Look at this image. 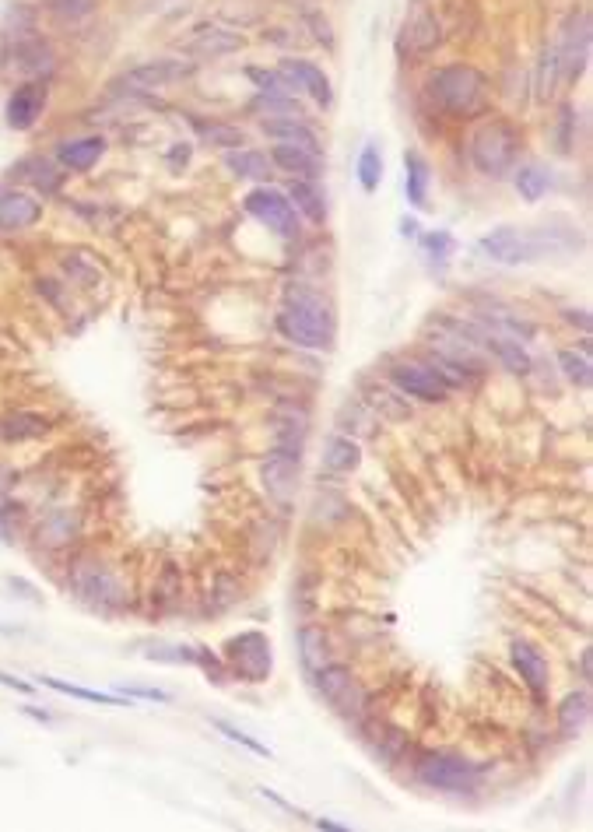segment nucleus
Here are the masks:
<instances>
[{"label":"nucleus","mask_w":593,"mask_h":832,"mask_svg":"<svg viewBox=\"0 0 593 832\" xmlns=\"http://www.w3.org/2000/svg\"><path fill=\"white\" fill-rule=\"evenodd\" d=\"M429 99L450 120H474L492 102V88H488V78L481 71L467 64H450L439 67L429 78Z\"/></svg>","instance_id":"nucleus-1"},{"label":"nucleus","mask_w":593,"mask_h":832,"mask_svg":"<svg viewBox=\"0 0 593 832\" xmlns=\"http://www.w3.org/2000/svg\"><path fill=\"white\" fill-rule=\"evenodd\" d=\"M278 330L299 348H330L334 345V316L323 306L320 295L292 288L285 309L278 313Z\"/></svg>","instance_id":"nucleus-2"},{"label":"nucleus","mask_w":593,"mask_h":832,"mask_svg":"<svg viewBox=\"0 0 593 832\" xmlns=\"http://www.w3.org/2000/svg\"><path fill=\"white\" fill-rule=\"evenodd\" d=\"M67 587H71V594L78 597L85 608L99 611V615H116V611L127 604V587H123V580L113 573L109 566H102V562H74L71 569H67Z\"/></svg>","instance_id":"nucleus-3"},{"label":"nucleus","mask_w":593,"mask_h":832,"mask_svg":"<svg viewBox=\"0 0 593 832\" xmlns=\"http://www.w3.org/2000/svg\"><path fill=\"white\" fill-rule=\"evenodd\" d=\"M516 151H520V134H516V127L506 120L481 123L471 137V162L481 176H488V180H502V176L513 173Z\"/></svg>","instance_id":"nucleus-4"},{"label":"nucleus","mask_w":593,"mask_h":832,"mask_svg":"<svg viewBox=\"0 0 593 832\" xmlns=\"http://www.w3.org/2000/svg\"><path fill=\"white\" fill-rule=\"evenodd\" d=\"M418 783L432 790H446V794H471L481 787L485 780V766L464 759V755H450V752H432L418 762L415 769Z\"/></svg>","instance_id":"nucleus-5"},{"label":"nucleus","mask_w":593,"mask_h":832,"mask_svg":"<svg viewBox=\"0 0 593 832\" xmlns=\"http://www.w3.org/2000/svg\"><path fill=\"white\" fill-rule=\"evenodd\" d=\"M222 653H225L229 671L239 678V682L264 685L267 678H271L274 653H271V639H267L264 632H257V629L239 632V636H232L229 643L222 646Z\"/></svg>","instance_id":"nucleus-6"},{"label":"nucleus","mask_w":593,"mask_h":832,"mask_svg":"<svg viewBox=\"0 0 593 832\" xmlns=\"http://www.w3.org/2000/svg\"><path fill=\"white\" fill-rule=\"evenodd\" d=\"M478 246L495 264H527V260H537L551 250H562L558 243H551L548 232H520V229H509V225L481 236Z\"/></svg>","instance_id":"nucleus-7"},{"label":"nucleus","mask_w":593,"mask_h":832,"mask_svg":"<svg viewBox=\"0 0 593 832\" xmlns=\"http://www.w3.org/2000/svg\"><path fill=\"white\" fill-rule=\"evenodd\" d=\"M590 11L576 8L562 25V36L555 43V57H558V85H576L586 71V60H590Z\"/></svg>","instance_id":"nucleus-8"},{"label":"nucleus","mask_w":593,"mask_h":832,"mask_svg":"<svg viewBox=\"0 0 593 832\" xmlns=\"http://www.w3.org/2000/svg\"><path fill=\"white\" fill-rule=\"evenodd\" d=\"M313 678H316L320 696L327 699L341 717H358V713L365 710V689L358 685V678L351 675L348 664H323Z\"/></svg>","instance_id":"nucleus-9"},{"label":"nucleus","mask_w":593,"mask_h":832,"mask_svg":"<svg viewBox=\"0 0 593 832\" xmlns=\"http://www.w3.org/2000/svg\"><path fill=\"white\" fill-rule=\"evenodd\" d=\"M246 211L257 218L260 225L274 229L281 239H295L299 236V218H295V208L288 201V194L274 187H257L246 194Z\"/></svg>","instance_id":"nucleus-10"},{"label":"nucleus","mask_w":593,"mask_h":832,"mask_svg":"<svg viewBox=\"0 0 593 832\" xmlns=\"http://www.w3.org/2000/svg\"><path fill=\"white\" fill-rule=\"evenodd\" d=\"M390 383L401 394L408 397H418V401H446L450 397V383L439 376L436 366H422V362H397V366L390 369Z\"/></svg>","instance_id":"nucleus-11"},{"label":"nucleus","mask_w":593,"mask_h":832,"mask_svg":"<svg viewBox=\"0 0 593 832\" xmlns=\"http://www.w3.org/2000/svg\"><path fill=\"white\" fill-rule=\"evenodd\" d=\"M260 481H264V492L271 503L278 506H292L295 492H299V453H285V450H274L271 457L264 460V467H260Z\"/></svg>","instance_id":"nucleus-12"},{"label":"nucleus","mask_w":593,"mask_h":832,"mask_svg":"<svg viewBox=\"0 0 593 832\" xmlns=\"http://www.w3.org/2000/svg\"><path fill=\"white\" fill-rule=\"evenodd\" d=\"M193 60H176V57H162L151 60V64H141L134 71L123 74V85H130V92H155V88H165L172 81H183L193 74Z\"/></svg>","instance_id":"nucleus-13"},{"label":"nucleus","mask_w":593,"mask_h":832,"mask_svg":"<svg viewBox=\"0 0 593 832\" xmlns=\"http://www.w3.org/2000/svg\"><path fill=\"white\" fill-rule=\"evenodd\" d=\"M43 109H46V85L25 81V85H18L15 92L8 95L4 120H8L11 130H32L39 116H43Z\"/></svg>","instance_id":"nucleus-14"},{"label":"nucleus","mask_w":593,"mask_h":832,"mask_svg":"<svg viewBox=\"0 0 593 832\" xmlns=\"http://www.w3.org/2000/svg\"><path fill=\"white\" fill-rule=\"evenodd\" d=\"M43 218V201L25 190H0V232H25Z\"/></svg>","instance_id":"nucleus-15"},{"label":"nucleus","mask_w":593,"mask_h":832,"mask_svg":"<svg viewBox=\"0 0 593 832\" xmlns=\"http://www.w3.org/2000/svg\"><path fill=\"white\" fill-rule=\"evenodd\" d=\"M509 657H513V668L520 671L523 685H527L537 699H544V692H548V685H551V671H548L544 653L537 650V646L523 643V639H513V643H509Z\"/></svg>","instance_id":"nucleus-16"},{"label":"nucleus","mask_w":593,"mask_h":832,"mask_svg":"<svg viewBox=\"0 0 593 832\" xmlns=\"http://www.w3.org/2000/svg\"><path fill=\"white\" fill-rule=\"evenodd\" d=\"M278 74H281V81H285L288 88H302V92L313 95L320 106H330V102H334L330 78L316 64H309V60H281Z\"/></svg>","instance_id":"nucleus-17"},{"label":"nucleus","mask_w":593,"mask_h":832,"mask_svg":"<svg viewBox=\"0 0 593 832\" xmlns=\"http://www.w3.org/2000/svg\"><path fill=\"white\" fill-rule=\"evenodd\" d=\"M478 320L485 323L492 334H502V338H513V341H534L537 327L534 320H527V316H520L516 309L502 306V302H485V306L478 309Z\"/></svg>","instance_id":"nucleus-18"},{"label":"nucleus","mask_w":593,"mask_h":832,"mask_svg":"<svg viewBox=\"0 0 593 832\" xmlns=\"http://www.w3.org/2000/svg\"><path fill=\"white\" fill-rule=\"evenodd\" d=\"M78 534H81V517H78V510H71V506L50 510L36 527V541L43 548H53V552H57V548H67Z\"/></svg>","instance_id":"nucleus-19"},{"label":"nucleus","mask_w":593,"mask_h":832,"mask_svg":"<svg viewBox=\"0 0 593 832\" xmlns=\"http://www.w3.org/2000/svg\"><path fill=\"white\" fill-rule=\"evenodd\" d=\"M443 43V25H439V18L432 15V11H415V15L404 22V32H401V50L415 53V57H422V53H432L436 46Z\"/></svg>","instance_id":"nucleus-20"},{"label":"nucleus","mask_w":593,"mask_h":832,"mask_svg":"<svg viewBox=\"0 0 593 832\" xmlns=\"http://www.w3.org/2000/svg\"><path fill=\"white\" fill-rule=\"evenodd\" d=\"M186 50H190L193 57H211V60L229 57V53L243 50V36H239V32H229V29H218V25H201V29L193 32Z\"/></svg>","instance_id":"nucleus-21"},{"label":"nucleus","mask_w":593,"mask_h":832,"mask_svg":"<svg viewBox=\"0 0 593 832\" xmlns=\"http://www.w3.org/2000/svg\"><path fill=\"white\" fill-rule=\"evenodd\" d=\"M271 162L281 165L285 173L302 176V180H316V176L323 173L320 151L299 148V144H274V148H271Z\"/></svg>","instance_id":"nucleus-22"},{"label":"nucleus","mask_w":593,"mask_h":832,"mask_svg":"<svg viewBox=\"0 0 593 832\" xmlns=\"http://www.w3.org/2000/svg\"><path fill=\"white\" fill-rule=\"evenodd\" d=\"M50 432V418L36 411H11L0 418V439L4 443H36Z\"/></svg>","instance_id":"nucleus-23"},{"label":"nucleus","mask_w":593,"mask_h":832,"mask_svg":"<svg viewBox=\"0 0 593 832\" xmlns=\"http://www.w3.org/2000/svg\"><path fill=\"white\" fill-rule=\"evenodd\" d=\"M106 155V137H78V141H64L57 158L71 173H88L99 158Z\"/></svg>","instance_id":"nucleus-24"},{"label":"nucleus","mask_w":593,"mask_h":832,"mask_svg":"<svg viewBox=\"0 0 593 832\" xmlns=\"http://www.w3.org/2000/svg\"><path fill=\"white\" fill-rule=\"evenodd\" d=\"M586 724H590V692L586 689L569 692L562 699V706H558V734L565 741H572L586 731Z\"/></svg>","instance_id":"nucleus-25"},{"label":"nucleus","mask_w":593,"mask_h":832,"mask_svg":"<svg viewBox=\"0 0 593 832\" xmlns=\"http://www.w3.org/2000/svg\"><path fill=\"white\" fill-rule=\"evenodd\" d=\"M264 134L274 137L278 144H299V148L320 151V137H316V130L306 127L299 116H274V120H264Z\"/></svg>","instance_id":"nucleus-26"},{"label":"nucleus","mask_w":593,"mask_h":832,"mask_svg":"<svg viewBox=\"0 0 593 832\" xmlns=\"http://www.w3.org/2000/svg\"><path fill=\"white\" fill-rule=\"evenodd\" d=\"M481 348H485V352H492L495 359L502 362V369H509V373H516V376H527L530 369H534L530 355L523 352V345H520V341H513V338H502V334H492V330H485V341H481Z\"/></svg>","instance_id":"nucleus-27"},{"label":"nucleus","mask_w":593,"mask_h":832,"mask_svg":"<svg viewBox=\"0 0 593 832\" xmlns=\"http://www.w3.org/2000/svg\"><path fill=\"white\" fill-rule=\"evenodd\" d=\"M225 169H229L232 176H239V180H260L264 183L267 176H271L274 162H271V155H264V151L232 148L229 155H225Z\"/></svg>","instance_id":"nucleus-28"},{"label":"nucleus","mask_w":593,"mask_h":832,"mask_svg":"<svg viewBox=\"0 0 593 832\" xmlns=\"http://www.w3.org/2000/svg\"><path fill=\"white\" fill-rule=\"evenodd\" d=\"M11 64H15L22 74H32V78H39V74H46L53 67V50L39 36L18 39V43H15V60H11Z\"/></svg>","instance_id":"nucleus-29"},{"label":"nucleus","mask_w":593,"mask_h":832,"mask_svg":"<svg viewBox=\"0 0 593 832\" xmlns=\"http://www.w3.org/2000/svg\"><path fill=\"white\" fill-rule=\"evenodd\" d=\"M358 464H362V450H358L355 439L348 436H330L327 446H323V467L334 474H351L358 471Z\"/></svg>","instance_id":"nucleus-30"},{"label":"nucleus","mask_w":593,"mask_h":832,"mask_svg":"<svg viewBox=\"0 0 593 832\" xmlns=\"http://www.w3.org/2000/svg\"><path fill=\"white\" fill-rule=\"evenodd\" d=\"M404 169H408V176H404V190H408V201L415 204L418 211L429 208V162H425L418 151H408L404 155Z\"/></svg>","instance_id":"nucleus-31"},{"label":"nucleus","mask_w":593,"mask_h":832,"mask_svg":"<svg viewBox=\"0 0 593 832\" xmlns=\"http://www.w3.org/2000/svg\"><path fill=\"white\" fill-rule=\"evenodd\" d=\"M36 682H39V685H46V689H53V692H60V696L85 699V703H99V706H134V703H130V696H123V692H95V689H81V685L60 682V678H50V675H39Z\"/></svg>","instance_id":"nucleus-32"},{"label":"nucleus","mask_w":593,"mask_h":832,"mask_svg":"<svg viewBox=\"0 0 593 832\" xmlns=\"http://www.w3.org/2000/svg\"><path fill=\"white\" fill-rule=\"evenodd\" d=\"M299 646H302V664H306L309 675H316L323 664H330V639L320 625H302Z\"/></svg>","instance_id":"nucleus-33"},{"label":"nucleus","mask_w":593,"mask_h":832,"mask_svg":"<svg viewBox=\"0 0 593 832\" xmlns=\"http://www.w3.org/2000/svg\"><path fill=\"white\" fill-rule=\"evenodd\" d=\"M288 201H295V208H299L302 215H306L313 225H323V222H327V208H323V197H320V190H316L309 180H292V187H288Z\"/></svg>","instance_id":"nucleus-34"},{"label":"nucleus","mask_w":593,"mask_h":832,"mask_svg":"<svg viewBox=\"0 0 593 832\" xmlns=\"http://www.w3.org/2000/svg\"><path fill=\"white\" fill-rule=\"evenodd\" d=\"M193 127H197V134H201L204 144H215V148H243L246 144V130L232 127V123H204V120H193Z\"/></svg>","instance_id":"nucleus-35"},{"label":"nucleus","mask_w":593,"mask_h":832,"mask_svg":"<svg viewBox=\"0 0 593 832\" xmlns=\"http://www.w3.org/2000/svg\"><path fill=\"white\" fill-rule=\"evenodd\" d=\"M558 366H562L565 380H569L572 387L590 390L593 366H590V359H586V352H572V348H562V352H558Z\"/></svg>","instance_id":"nucleus-36"},{"label":"nucleus","mask_w":593,"mask_h":832,"mask_svg":"<svg viewBox=\"0 0 593 832\" xmlns=\"http://www.w3.org/2000/svg\"><path fill=\"white\" fill-rule=\"evenodd\" d=\"M516 190H520V197L527 204H537L544 194H548V173H544L541 165H520L513 176Z\"/></svg>","instance_id":"nucleus-37"},{"label":"nucleus","mask_w":593,"mask_h":832,"mask_svg":"<svg viewBox=\"0 0 593 832\" xmlns=\"http://www.w3.org/2000/svg\"><path fill=\"white\" fill-rule=\"evenodd\" d=\"M379 180H383V155H379L376 144H365L362 155H358V183H362L365 194L379 190Z\"/></svg>","instance_id":"nucleus-38"},{"label":"nucleus","mask_w":593,"mask_h":832,"mask_svg":"<svg viewBox=\"0 0 593 832\" xmlns=\"http://www.w3.org/2000/svg\"><path fill=\"white\" fill-rule=\"evenodd\" d=\"M64 274L71 281H78V285H85V288H95L102 281L99 264H92V260H88V253H67V257H64Z\"/></svg>","instance_id":"nucleus-39"},{"label":"nucleus","mask_w":593,"mask_h":832,"mask_svg":"<svg viewBox=\"0 0 593 832\" xmlns=\"http://www.w3.org/2000/svg\"><path fill=\"white\" fill-rule=\"evenodd\" d=\"M555 88H558V57H555V46H548L541 53V67H537V95L551 99Z\"/></svg>","instance_id":"nucleus-40"},{"label":"nucleus","mask_w":593,"mask_h":832,"mask_svg":"<svg viewBox=\"0 0 593 832\" xmlns=\"http://www.w3.org/2000/svg\"><path fill=\"white\" fill-rule=\"evenodd\" d=\"M369 404L383 418H390V422H404V418H411V408L397 401V394H390V390H369Z\"/></svg>","instance_id":"nucleus-41"},{"label":"nucleus","mask_w":593,"mask_h":832,"mask_svg":"<svg viewBox=\"0 0 593 832\" xmlns=\"http://www.w3.org/2000/svg\"><path fill=\"white\" fill-rule=\"evenodd\" d=\"M4 29H8V36L15 39H29L32 32H36V15H32L29 8H22V4H15V8L8 11V22H4Z\"/></svg>","instance_id":"nucleus-42"},{"label":"nucleus","mask_w":593,"mask_h":832,"mask_svg":"<svg viewBox=\"0 0 593 832\" xmlns=\"http://www.w3.org/2000/svg\"><path fill=\"white\" fill-rule=\"evenodd\" d=\"M46 8L64 22H81L95 11V0H46Z\"/></svg>","instance_id":"nucleus-43"},{"label":"nucleus","mask_w":593,"mask_h":832,"mask_svg":"<svg viewBox=\"0 0 593 832\" xmlns=\"http://www.w3.org/2000/svg\"><path fill=\"white\" fill-rule=\"evenodd\" d=\"M211 724H215V731H222L229 741H236V745L250 748L253 755H264V759H271V748H267V745H260V741H257V738H250V734H246V731H239L236 724H229V720H211Z\"/></svg>","instance_id":"nucleus-44"},{"label":"nucleus","mask_w":593,"mask_h":832,"mask_svg":"<svg viewBox=\"0 0 593 832\" xmlns=\"http://www.w3.org/2000/svg\"><path fill=\"white\" fill-rule=\"evenodd\" d=\"M144 657L162 660V664H197V650H186V646H151Z\"/></svg>","instance_id":"nucleus-45"},{"label":"nucleus","mask_w":593,"mask_h":832,"mask_svg":"<svg viewBox=\"0 0 593 832\" xmlns=\"http://www.w3.org/2000/svg\"><path fill=\"white\" fill-rule=\"evenodd\" d=\"M457 250V243H453L450 232H432V236H425V253H429L432 260H439V264H446L450 260V253Z\"/></svg>","instance_id":"nucleus-46"},{"label":"nucleus","mask_w":593,"mask_h":832,"mask_svg":"<svg viewBox=\"0 0 593 832\" xmlns=\"http://www.w3.org/2000/svg\"><path fill=\"white\" fill-rule=\"evenodd\" d=\"M32 183H36L39 194H57V190H60V173L53 169L50 162H36V173H32Z\"/></svg>","instance_id":"nucleus-47"},{"label":"nucleus","mask_w":593,"mask_h":832,"mask_svg":"<svg viewBox=\"0 0 593 832\" xmlns=\"http://www.w3.org/2000/svg\"><path fill=\"white\" fill-rule=\"evenodd\" d=\"M123 696H130V699H151V703H169V692H162V689H123Z\"/></svg>","instance_id":"nucleus-48"},{"label":"nucleus","mask_w":593,"mask_h":832,"mask_svg":"<svg viewBox=\"0 0 593 832\" xmlns=\"http://www.w3.org/2000/svg\"><path fill=\"white\" fill-rule=\"evenodd\" d=\"M0 685H8V689L22 692V696H32V689H36V685H32V682H22V678L8 675V671H0Z\"/></svg>","instance_id":"nucleus-49"},{"label":"nucleus","mask_w":593,"mask_h":832,"mask_svg":"<svg viewBox=\"0 0 593 832\" xmlns=\"http://www.w3.org/2000/svg\"><path fill=\"white\" fill-rule=\"evenodd\" d=\"M11 590H22V597L25 601H32V604H43V597L36 594V587H32V583H25V580H18V576H11Z\"/></svg>","instance_id":"nucleus-50"},{"label":"nucleus","mask_w":593,"mask_h":832,"mask_svg":"<svg viewBox=\"0 0 593 832\" xmlns=\"http://www.w3.org/2000/svg\"><path fill=\"white\" fill-rule=\"evenodd\" d=\"M565 320L579 323V330H583V334H590V316H586V309H569V313H565Z\"/></svg>","instance_id":"nucleus-51"},{"label":"nucleus","mask_w":593,"mask_h":832,"mask_svg":"<svg viewBox=\"0 0 593 832\" xmlns=\"http://www.w3.org/2000/svg\"><path fill=\"white\" fill-rule=\"evenodd\" d=\"M309 22H313V29H316V39H320V43H327V46H334V36H330V25L327 22H320V18H309Z\"/></svg>","instance_id":"nucleus-52"},{"label":"nucleus","mask_w":593,"mask_h":832,"mask_svg":"<svg viewBox=\"0 0 593 832\" xmlns=\"http://www.w3.org/2000/svg\"><path fill=\"white\" fill-rule=\"evenodd\" d=\"M590 660H593V653H590V650H583V657H579V671H583V678H586V682H590V675H593Z\"/></svg>","instance_id":"nucleus-53"},{"label":"nucleus","mask_w":593,"mask_h":832,"mask_svg":"<svg viewBox=\"0 0 593 832\" xmlns=\"http://www.w3.org/2000/svg\"><path fill=\"white\" fill-rule=\"evenodd\" d=\"M316 829H327V832H344L348 825L341 822H330V818H316Z\"/></svg>","instance_id":"nucleus-54"},{"label":"nucleus","mask_w":593,"mask_h":832,"mask_svg":"<svg viewBox=\"0 0 593 832\" xmlns=\"http://www.w3.org/2000/svg\"><path fill=\"white\" fill-rule=\"evenodd\" d=\"M401 232H404L408 239H415V236H418V222H415V218H404V222H401Z\"/></svg>","instance_id":"nucleus-55"}]
</instances>
